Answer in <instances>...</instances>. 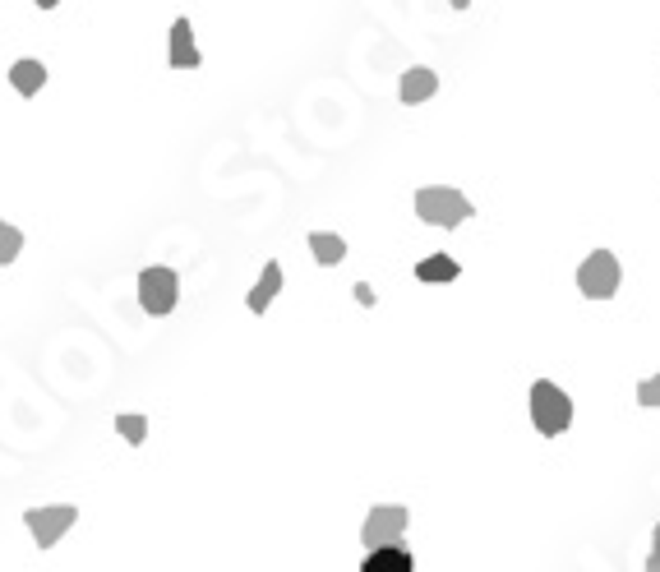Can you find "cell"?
I'll list each match as a JSON object with an SVG mask.
<instances>
[{
  "label": "cell",
  "mask_w": 660,
  "mask_h": 572,
  "mask_svg": "<svg viewBox=\"0 0 660 572\" xmlns=\"http://www.w3.org/2000/svg\"><path fill=\"white\" fill-rule=\"evenodd\" d=\"M531 425H536L540 439H559L568 425H573V397L550 379L531 383Z\"/></svg>",
  "instance_id": "cell-2"
},
{
  "label": "cell",
  "mask_w": 660,
  "mask_h": 572,
  "mask_svg": "<svg viewBox=\"0 0 660 572\" xmlns=\"http://www.w3.org/2000/svg\"><path fill=\"white\" fill-rule=\"evenodd\" d=\"M448 5H453V10H467V5H471V0H448Z\"/></svg>",
  "instance_id": "cell-20"
},
{
  "label": "cell",
  "mask_w": 660,
  "mask_h": 572,
  "mask_svg": "<svg viewBox=\"0 0 660 572\" xmlns=\"http://www.w3.org/2000/svg\"><path fill=\"white\" fill-rule=\"evenodd\" d=\"M356 300H360V305H374V291H370L365 282H360V286H356Z\"/></svg>",
  "instance_id": "cell-18"
},
{
  "label": "cell",
  "mask_w": 660,
  "mask_h": 572,
  "mask_svg": "<svg viewBox=\"0 0 660 572\" xmlns=\"http://www.w3.org/2000/svg\"><path fill=\"white\" fill-rule=\"evenodd\" d=\"M647 572H660V522L651 531V554H647Z\"/></svg>",
  "instance_id": "cell-17"
},
{
  "label": "cell",
  "mask_w": 660,
  "mask_h": 572,
  "mask_svg": "<svg viewBox=\"0 0 660 572\" xmlns=\"http://www.w3.org/2000/svg\"><path fill=\"white\" fill-rule=\"evenodd\" d=\"M24 522H28V531H33L37 549H56L60 540L74 531L79 508H74V503H47V508H28Z\"/></svg>",
  "instance_id": "cell-4"
},
{
  "label": "cell",
  "mask_w": 660,
  "mask_h": 572,
  "mask_svg": "<svg viewBox=\"0 0 660 572\" xmlns=\"http://www.w3.org/2000/svg\"><path fill=\"white\" fill-rule=\"evenodd\" d=\"M434 93H439V74H434L430 65H411V70L402 74V84H397V97H402L407 107H416V102H430Z\"/></svg>",
  "instance_id": "cell-9"
},
{
  "label": "cell",
  "mask_w": 660,
  "mask_h": 572,
  "mask_svg": "<svg viewBox=\"0 0 660 572\" xmlns=\"http://www.w3.org/2000/svg\"><path fill=\"white\" fill-rule=\"evenodd\" d=\"M282 282H287V277H282V263H264V273H259V282L250 286V296H245V305H250L254 314H264L268 305H273V300H277Z\"/></svg>",
  "instance_id": "cell-11"
},
{
  "label": "cell",
  "mask_w": 660,
  "mask_h": 572,
  "mask_svg": "<svg viewBox=\"0 0 660 572\" xmlns=\"http://www.w3.org/2000/svg\"><path fill=\"white\" fill-rule=\"evenodd\" d=\"M116 434L130 443V448H144L148 443V416H134V411L130 416H116Z\"/></svg>",
  "instance_id": "cell-15"
},
{
  "label": "cell",
  "mask_w": 660,
  "mask_h": 572,
  "mask_svg": "<svg viewBox=\"0 0 660 572\" xmlns=\"http://www.w3.org/2000/svg\"><path fill=\"white\" fill-rule=\"evenodd\" d=\"M471 199L457 185H425V190H416V217L420 222H430V227H462V222H471Z\"/></svg>",
  "instance_id": "cell-1"
},
{
  "label": "cell",
  "mask_w": 660,
  "mask_h": 572,
  "mask_svg": "<svg viewBox=\"0 0 660 572\" xmlns=\"http://www.w3.org/2000/svg\"><path fill=\"white\" fill-rule=\"evenodd\" d=\"M637 406H647V411H660V374L637 383Z\"/></svg>",
  "instance_id": "cell-16"
},
{
  "label": "cell",
  "mask_w": 660,
  "mask_h": 572,
  "mask_svg": "<svg viewBox=\"0 0 660 572\" xmlns=\"http://www.w3.org/2000/svg\"><path fill=\"white\" fill-rule=\"evenodd\" d=\"M462 277V263L448 259V254H430V259L416 263V282L425 286H444V282H457Z\"/></svg>",
  "instance_id": "cell-12"
},
{
  "label": "cell",
  "mask_w": 660,
  "mask_h": 572,
  "mask_svg": "<svg viewBox=\"0 0 660 572\" xmlns=\"http://www.w3.org/2000/svg\"><path fill=\"white\" fill-rule=\"evenodd\" d=\"M619 282H624V273H619V259L610 250H591L582 259V268H577V291L587 300H610L619 291Z\"/></svg>",
  "instance_id": "cell-3"
},
{
  "label": "cell",
  "mask_w": 660,
  "mask_h": 572,
  "mask_svg": "<svg viewBox=\"0 0 660 572\" xmlns=\"http://www.w3.org/2000/svg\"><path fill=\"white\" fill-rule=\"evenodd\" d=\"M176 300H180V277L171 268H144L139 273V305H144V314L162 319V314L176 310Z\"/></svg>",
  "instance_id": "cell-6"
},
{
  "label": "cell",
  "mask_w": 660,
  "mask_h": 572,
  "mask_svg": "<svg viewBox=\"0 0 660 572\" xmlns=\"http://www.w3.org/2000/svg\"><path fill=\"white\" fill-rule=\"evenodd\" d=\"M33 5H37V10H56L60 0H33Z\"/></svg>",
  "instance_id": "cell-19"
},
{
  "label": "cell",
  "mask_w": 660,
  "mask_h": 572,
  "mask_svg": "<svg viewBox=\"0 0 660 572\" xmlns=\"http://www.w3.org/2000/svg\"><path fill=\"white\" fill-rule=\"evenodd\" d=\"M19 254H24V231L14 222H0V268H10Z\"/></svg>",
  "instance_id": "cell-14"
},
{
  "label": "cell",
  "mask_w": 660,
  "mask_h": 572,
  "mask_svg": "<svg viewBox=\"0 0 660 572\" xmlns=\"http://www.w3.org/2000/svg\"><path fill=\"white\" fill-rule=\"evenodd\" d=\"M10 84H14V93H19V97H37L42 88H47V65L33 60V56L14 60V65H10Z\"/></svg>",
  "instance_id": "cell-10"
},
{
  "label": "cell",
  "mask_w": 660,
  "mask_h": 572,
  "mask_svg": "<svg viewBox=\"0 0 660 572\" xmlns=\"http://www.w3.org/2000/svg\"><path fill=\"white\" fill-rule=\"evenodd\" d=\"M310 254L319 268H337V263L347 259V240L337 236V231H310Z\"/></svg>",
  "instance_id": "cell-13"
},
{
  "label": "cell",
  "mask_w": 660,
  "mask_h": 572,
  "mask_svg": "<svg viewBox=\"0 0 660 572\" xmlns=\"http://www.w3.org/2000/svg\"><path fill=\"white\" fill-rule=\"evenodd\" d=\"M360 572H416V554H411L402 540H397V545H379L365 554Z\"/></svg>",
  "instance_id": "cell-7"
},
{
  "label": "cell",
  "mask_w": 660,
  "mask_h": 572,
  "mask_svg": "<svg viewBox=\"0 0 660 572\" xmlns=\"http://www.w3.org/2000/svg\"><path fill=\"white\" fill-rule=\"evenodd\" d=\"M171 70H199L204 65V56H199V47H194V24L190 19H176L171 24Z\"/></svg>",
  "instance_id": "cell-8"
},
{
  "label": "cell",
  "mask_w": 660,
  "mask_h": 572,
  "mask_svg": "<svg viewBox=\"0 0 660 572\" xmlns=\"http://www.w3.org/2000/svg\"><path fill=\"white\" fill-rule=\"evenodd\" d=\"M407 526H411V513L402 508V503H379V508H370L365 526H360V545L365 549L397 545V540L407 536Z\"/></svg>",
  "instance_id": "cell-5"
}]
</instances>
